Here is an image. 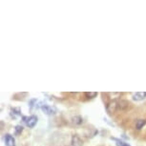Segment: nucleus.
Returning a JSON list of instances; mask_svg holds the SVG:
<instances>
[{
  "label": "nucleus",
  "mask_w": 146,
  "mask_h": 146,
  "mask_svg": "<svg viewBox=\"0 0 146 146\" xmlns=\"http://www.w3.org/2000/svg\"><path fill=\"white\" fill-rule=\"evenodd\" d=\"M146 125V119L144 118H140V119H137L136 122V129L137 130H141V129Z\"/></svg>",
  "instance_id": "obj_9"
},
{
  "label": "nucleus",
  "mask_w": 146,
  "mask_h": 146,
  "mask_svg": "<svg viewBox=\"0 0 146 146\" xmlns=\"http://www.w3.org/2000/svg\"><path fill=\"white\" fill-rule=\"evenodd\" d=\"M71 145L72 146H83V140L78 135H73L71 139Z\"/></svg>",
  "instance_id": "obj_4"
},
{
  "label": "nucleus",
  "mask_w": 146,
  "mask_h": 146,
  "mask_svg": "<svg viewBox=\"0 0 146 146\" xmlns=\"http://www.w3.org/2000/svg\"><path fill=\"white\" fill-rule=\"evenodd\" d=\"M146 98V92H137L133 94V100L135 101H141Z\"/></svg>",
  "instance_id": "obj_7"
},
{
  "label": "nucleus",
  "mask_w": 146,
  "mask_h": 146,
  "mask_svg": "<svg viewBox=\"0 0 146 146\" xmlns=\"http://www.w3.org/2000/svg\"><path fill=\"white\" fill-rule=\"evenodd\" d=\"M132 104L129 102L128 100H118V103H117V110L119 111H126V110L130 109Z\"/></svg>",
  "instance_id": "obj_3"
},
{
  "label": "nucleus",
  "mask_w": 146,
  "mask_h": 146,
  "mask_svg": "<svg viewBox=\"0 0 146 146\" xmlns=\"http://www.w3.org/2000/svg\"><path fill=\"white\" fill-rule=\"evenodd\" d=\"M111 139L112 140H115V144H117V146H131L129 143L127 142H125V141H123V140H121V139H115V137H111Z\"/></svg>",
  "instance_id": "obj_11"
},
{
  "label": "nucleus",
  "mask_w": 146,
  "mask_h": 146,
  "mask_svg": "<svg viewBox=\"0 0 146 146\" xmlns=\"http://www.w3.org/2000/svg\"><path fill=\"white\" fill-rule=\"evenodd\" d=\"M4 141L6 146H15V139L11 134H6L4 137Z\"/></svg>",
  "instance_id": "obj_5"
},
{
  "label": "nucleus",
  "mask_w": 146,
  "mask_h": 146,
  "mask_svg": "<svg viewBox=\"0 0 146 146\" xmlns=\"http://www.w3.org/2000/svg\"><path fill=\"white\" fill-rule=\"evenodd\" d=\"M72 122H73V124L79 126L83 123V118H82L81 115H74L72 117Z\"/></svg>",
  "instance_id": "obj_8"
},
{
  "label": "nucleus",
  "mask_w": 146,
  "mask_h": 146,
  "mask_svg": "<svg viewBox=\"0 0 146 146\" xmlns=\"http://www.w3.org/2000/svg\"><path fill=\"white\" fill-rule=\"evenodd\" d=\"M40 108L46 115H56V112H57V110H56V108L54 106L47 105V104L41 105Z\"/></svg>",
  "instance_id": "obj_2"
},
{
  "label": "nucleus",
  "mask_w": 146,
  "mask_h": 146,
  "mask_svg": "<svg viewBox=\"0 0 146 146\" xmlns=\"http://www.w3.org/2000/svg\"><path fill=\"white\" fill-rule=\"evenodd\" d=\"M3 126H4V122L3 121H1V129H3Z\"/></svg>",
  "instance_id": "obj_15"
},
{
  "label": "nucleus",
  "mask_w": 146,
  "mask_h": 146,
  "mask_svg": "<svg viewBox=\"0 0 146 146\" xmlns=\"http://www.w3.org/2000/svg\"><path fill=\"white\" fill-rule=\"evenodd\" d=\"M37 123V117L35 115H31V117H28V120L26 122V125L28 126L29 128H34Z\"/></svg>",
  "instance_id": "obj_6"
},
{
  "label": "nucleus",
  "mask_w": 146,
  "mask_h": 146,
  "mask_svg": "<svg viewBox=\"0 0 146 146\" xmlns=\"http://www.w3.org/2000/svg\"><path fill=\"white\" fill-rule=\"evenodd\" d=\"M117 100H111L110 102L106 104V112L108 113V115H112L117 110Z\"/></svg>",
  "instance_id": "obj_1"
},
{
  "label": "nucleus",
  "mask_w": 146,
  "mask_h": 146,
  "mask_svg": "<svg viewBox=\"0 0 146 146\" xmlns=\"http://www.w3.org/2000/svg\"><path fill=\"white\" fill-rule=\"evenodd\" d=\"M84 95H85V96H86L87 98H89V100H92V98H96L98 94L96 93V92H85Z\"/></svg>",
  "instance_id": "obj_12"
},
{
  "label": "nucleus",
  "mask_w": 146,
  "mask_h": 146,
  "mask_svg": "<svg viewBox=\"0 0 146 146\" xmlns=\"http://www.w3.org/2000/svg\"><path fill=\"white\" fill-rule=\"evenodd\" d=\"M11 115L13 118H16L18 115H21V111L18 108H12L11 109Z\"/></svg>",
  "instance_id": "obj_10"
},
{
  "label": "nucleus",
  "mask_w": 146,
  "mask_h": 146,
  "mask_svg": "<svg viewBox=\"0 0 146 146\" xmlns=\"http://www.w3.org/2000/svg\"><path fill=\"white\" fill-rule=\"evenodd\" d=\"M35 102H36V100H35V98H33V100H30V102H29V105H30V107H32L35 105Z\"/></svg>",
  "instance_id": "obj_14"
},
{
  "label": "nucleus",
  "mask_w": 146,
  "mask_h": 146,
  "mask_svg": "<svg viewBox=\"0 0 146 146\" xmlns=\"http://www.w3.org/2000/svg\"><path fill=\"white\" fill-rule=\"evenodd\" d=\"M24 130V128H23V126L22 125H16L15 126V135H21V133L23 132Z\"/></svg>",
  "instance_id": "obj_13"
}]
</instances>
